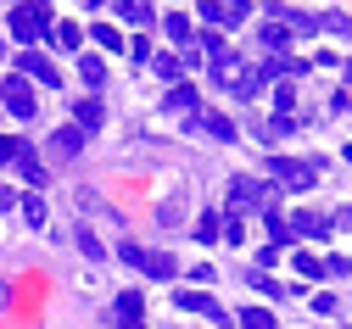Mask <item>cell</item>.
<instances>
[{"mask_svg":"<svg viewBox=\"0 0 352 329\" xmlns=\"http://www.w3.org/2000/svg\"><path fill=\"white\" fill-rule=\"evenodd\" d=\"M246 279H252V291H263V296H285V291H280V279H269L263 268H252Z\"/></svg>","mask_w":352,"mask_h":329,"instance_id":"obj_27","label":"cell"},{"mask_svg":"<svg viewBox=\"0 0 352 329\" xmlns=\"http://www.w3.org/2000/svg\"><path fill=\"white\" fill-rule=\"evenodd\" d=\"M241 329H274V313L269 307H246L241 313Z\"/></svg>","mask_w":352,"mask_h":329,"instance_id":"obj_23","label":"cell"},{"mask_svg":"<svg viewBox=\"0 0 352 329\" xmlns=\"http://www.w3.org/2000/svg\"><path fill=\"white\" fill-rule=\"evenodd\" d=\"M296 273H307V279H319V273H324V262H319V257H307V251H296Z\"/></svg>","mask_w":352,"mask_h":329,"instance_id":"obj_30","label":"cell"},{"mask_svg":"<svg viewBox=\"0 0 352 329\" xmlns=\"http://www.w3.org/2000/svg\"><path fill=\"white\" fill-rule=\"evenodd\" d=\"M285 223H291V234H330L336 218H330V212H314V207H302V212H291Z\"/></svg>","mask_w":352,"mask_h":329,"instance_id":"obj_9","label":"cell"},{"mask_svg":"<svg viewBox=\"0 0 352 329\" xmlns=\"http://www.w3.org/2000/svg\"><path fill=\"white\" fill-rule=\"evenodd\" d=\"M285 39H291V34H285L280 23H269V28H263V45H274V51H285Z\"/></svg>","mask_w":352,"mask_h":329,"instance_id":"obj_31","label":"cell"},{"mask_svg":"<svg viewBox=\"0 0 352 329\" xmlns=\"http://www.w3.org/2000/svg\"><path fill=\"white\" fill-rule=\"evenodd\" d=\"M218 229H224V223H218V212H201V218H196V240L212 246V240H218Z\"/></svg>","mask_w":352,"mask_h":329,"instance_id":"obj_22","label":"cell"},{"mask_svg":"<svg viewBox=\"0 0 352 329\" xmlns=\"http://www.w3.org/2000/svg\"><path fill=\"white\" fill-rule=\"evenodd\" d=\"M151 67H157V78H168V84L185 73V62H179V56H151Z\"/></svg>","mask_w":352,"mask_h":329,"instance_id":"obj_26","label":"cell"},{"mask_svg":"<svg viewBox=\"0 0 352 329\" xmlns=\"http://www.w3.org/2000/svg\"><path fill=\"white\" fill-rule=\"evenodd\" d=\"M0 106H6L12 117H23V123H28V117H34V106H39V101H34V84H28L23 73H12L6 84H0Z\"/></svg>","mask_w":352,"mask_h":329,"instance_id":"obj_3","label":"cell"},{"mask_svg":"<svg viewBox=\"0 0 352 329\" xmlns=\"http://www.w3.org/2000/svg\"><path fill=\"white\" fill-rule=\"evenodd\" d=\"M0 207H17V190H6V184H0Z\"/></svg>","mask_w":352,"mask_h":329,"instance_id":"obj_35","label":"cell"},{"mask_svg":"<svg viewBox=\"0 0 352 329\" xmlns=\"http://www.w3.org/2000/svg\"><path fill=\"white\" fill-rule=\"evenodd\" d=\"M56 45H62V51H78V45H84V28H78V23H56Z\"/></svg>","mask_w":352,"mask_h":329,"instance_id":"obj_24","label":"cell"},{"mask_svg":"<svg viewBox=\"0 0 352 329\" xmlns=\"http://www.w3.org/2000/svg\"><path fill=\"white\" fill-rule=\"evenodd\" d=\"M6 302H12V291H6V285H0V307H6Z\"/></svg>","mask_w":352,"mask_h":329,"instance_id":"obj_36","label":"cell"},{"mask_svg":"<svg viewBox=\"0 0 352 329\" xmlns=\"http://www.w3.org/2000/svg\"><path fill=\"white\" fill-rule=\"evenodd\" d=\"M162 106H168V112H196V89H190V84H173Z\"/></svg>","mask_w":352,"mask_h":329,"instance_id":"obj_15","label":"cell"},{"mask_svg":"<svg viewBox=\"0 0 352 329\" xmlns=\"http://www.w3.org/2000/svg\"><path fill=\"white\" fill-rule=\"evenodd\" d=\"M218 240H230V246H241V240H246V223H241V218H230L224 229H218Z\"/></svg>","mask_w":352,"mask_h":329,"instance_id":"obj_29","label":"cell"},{"mask_svg":"<svg viewBox=\"0 0 352 329\" xmlns=\"http://www.w3.org/2000/svg\"><path fill=\"white\" fill-rule=\"evenodd\" d=\"M118 257H123V262H135V268H140V262H146V251H140V246H135V240H123V251H118Z\"/></svg>","mask_w":352,"mask_h":329,"instance_id":"obj_33","label":"cell"},{"mask_svg":"<svg viewBox=\"0 0 352 329\" xmlns=\"http://www.w3.org/2000/svg\"><path fill=\"white\" fill-rule=\"evenodd\" d=\"M263 78H269V73H263V67H252V73H241V78H235L230 89H235V95H241V101H252V95H257V89H263Z\"/></svg>","mask_w":352,"mask_h":329,"instance_id":"obj_17","label":"cell"},{"mask_svg":"<svg viewBox=\"0 0 352 329\" xmlns=\"http://www.w3.org/2000/svg\"><path fill=\"white\" fill-rule=\"evenodd\" d=\"M73 240H78V251H84V257H90V262H101V257H107V246L96 240V234H90V229H73Z\"/></svg>","mask_w":352,"mask_h":329,"instance_id":"obj_20","label":"cell"},{"mask_svg":"<svg viewBox=\"0 0 352 329\" xmlns=\"http://www.w3.org/2000/svg\"><path fill=\"white\" fill-rule=\"evenodd\" d=\"M96 45H101V51H123V34L112 23H96Z\"/></svg>","mask_w":352,"mask_h":329,"instance_id":"obj_25","label":"cell"},{"mask_svg":"<svg viewBox=\"0 0 352 329\" xmlns=\"http://www.w3.org/2000/svg\"><path fill=\"white\" fill-rule=\"evenodd\" d=\"M162 28H168V39L190 45V17H185V12H168V17H162Z\"/></svg>","mask_w":352,"mask_h":329,"instance_id":"obj_18","label":"cell"},{"mask_svg":"<svg viewBox=\"0 0 352 329\" xmlns=\"http://www.w3.org/2000/svg\"><path fill=\"white\" fill-rule=\"evenodd\" d=\"M118 17H123V23H146V28L157 23V12L146 6V0H123V6H118Z\"/></svg>","mask_w":352,"mask_h":329,"instance_id":"obj_16","label":"cell"},{"mask_svg":"<svg viewBox=\"0 0 352 329\" xmlns=\"http://www.w3.org/2000/svg\"><path fill=\"white\" fill-rule=\"evenodd\" d=\"M196 12H201V23H212V28H241L252 6H246V0H201Z\"/></svg>","mask_w":352,"mask_h":329,"instance_id":"obj_4","label":"cell"},{"mask_svg":"<svg viewBox=\"0 0 352 329\" xmlns=\"http://www.w3.org/2000/svg\"><path fill=\"white\" fill-rule=\"evenodd\" d=\"M112 313H118V329H123V324H140V313H146V296H140V291H123V296L112 302Z\"/></svg>","mask_w":352,"mask_h":329,"instance_id":"obj_11","label":"cell"},{"mask_svg":"<svg viewBox=\"0 0 352 329\" xmlns=\"http://www.w3.org/2000/svg\"><path fill=\"white\" fill-rule=\"evenodd\" d=\"M190 128H201V134H212V139H224V146H230V139H235V123L230 117H218V112H190Z\"/></svg>","mask_w":352,"mask_h":329,"instance_id":"obj_8","label":"cell"},{"mask_svg":"<svg viewBox=\"0 0 352 329\" xmlns=\"http://www.w3.org/2000/svg\"><path fill=\"white\" fill-rule=\"evenodd\" d=\"M346 73H352V67H346Z\"/></svg>","mask_w":352,"mask_h":329,"instance_id":"obj_39","label":"cell"},{"mask_svg":"<svg viewBox=\"0 0 352 329\" xmlns=\"http://www.w3.org/2000/svg\"><path fill=\"white\" fill-rule=\"evenodd\" d=\"M17 67H23V73H28L34 84H51V89L62 84V73H56V62H45V56H34V51H23V56H17Z\"/></svg>","mask_w":352,"mask_h":329,"instance_id":"obj_7","label":"cell"},{"mask_svg":"<svg viewBox=\"0 0 352 329\" xmlns=\"http://www.w3.org/2000/svg\"><path fill=\"white\" fill-rule=\"evenodd\" d=\"M0 62H6V39H0Z\"/></svg>","mask_w":352,"mask_h":329,"instance_id":"obj_37","label":"cell"},{"mask_svg":"<svg viewBox=\"0 0 352 329\" xmlns=\"http://www.w3.org/2000/svg\"><path fill=\"white\" fill-rule=\"evenodd\" d=\"M123 329H140V324H123Z\"/></svg>","mask_w":352,"mask_h":329,"instance_id":"obj_38","label":"cell"},{"mask_svg":"<svg viewBox=\"0 0 352 329\" xmlns=\"http://www.w3.org/2000/svg\"><path fill=\"white\" fill-rule=\"evenodd\" d=\"M78 73H84V84H90V89H101V84H107V67H101V56H84V62H78Z\"/></svg>","mask_w":352,"mask_h":329,"instance_id":"obj_21","label":"cell"},{"mask_svg":"<svg viewBox=\"0 0 352 329\" xmlns=\"http://www.w3.org/2000/svg\"><path fill=\"white\" fill-rule=\"evenodd\" d=\"M17 146H23V139H6V134H0V162H17Z\"/></svg>","mask_w":352,"mask_h":329,"instance_id":"obj_34","label":"cell"},{"mask_svg":"<svg viewBox=\"0 0 352 329\" xmlns=\"http://www.w3.org/2000/svg\"><path fill=\"white\" fill-rule=\"evenodd\" d=\"M269 179L285 184V190H314V184H319V168H314V162H296V157H269Z\"/></svg>","mask_w":352,"mask_h":329,"instance_id":"obj_1","label":"cell"},{"mask_svg":"<svg viewBox=\"0 0 352 329\" xmlns=\"http://www.w3.org/2000/svg\"><path fill=\"white\" fill-rule=\"evenodd\" d=\"M173 302H179L185 313H201V318H212V324H230V313L224 307H218L207 291H179V296H173Z\"/></svg>","mask_w":352,"mask_h":329,"instance_id":"obj_6","label":"cell"},{"mask_svg":"<svg viewBox=\"0 0 352 329\" xmlns=\"http://www.w3.org/2000/svg\"><path fill=\"white\" fill-rule=\"evenodd\" d=\"M212 78H218V84H235V78H241V62H235L230 51H224V56H212Z\"/></svg>","mask_w":352,"mask_h":329,"instance_id":"obj_19","label":"cell"},{"mask_svg":"<svg viewBox=\"0 0 352 329\" xmlns=\"http://www.w3.org/2000/svg\"><path fill=\"white\" fill-rule=\"evenodd\" d=\"M257 207H274L269 201V184H257V179H235L230 184V218H241V212H257Z\"/></svg>","mask_w":352,"mask_h":329,"instance_id":"obj_2","label":"cell"},{"mask_svg":"<svg viewBox=\"0 0 352 329\" xmlns=\"http://www.w3.org/2000/svg\"><path fill=\"white\" fill-rule=\"evenodd\" d=\"M23 223H45V201H39V196H23Z\"/></svg>","mask_w":352,"mask_h":329,"instance_id":"obj_28","label":"cell"},{"mask_svg":"<svg viewBox=\"0 0 352 329\" xmlns=\"http://www.w3.org/2000/svg\"><path fill=\"white\" fill-rule=\"evenodd\" d=\"M51 28V6H12V39H39Z\"/></svg>","mask_w":352,"mask_h":329,"instance_id":"obj_5","label":"cell"},{"mask_svg":"<svg viewBox=\"0 0 352 329\" xmlns=\"http://www.w3.org/2000/svg\"><path fill=\"white\" fill-rule=\"evenodd\" d=\"M101 123H107L101 101H73V128H78V134H96Z\"/></svg>","mask_w":352,"mask_h":329,"instance_id":"obj_10","label":"cell"},{"mask_svg":"<svg viewBox=\"0 0 352 329\" xmlns=\"http://www.w3.org/2000/svg\"><path fill=\"white\" fill-rule=\"evenodd\" d=\"M51 151H56L62 162H73V157L84 151V134H78V128H56V139H51Z\"/></svg>","mask_w":352,"mask_h":329,"instance_id":"obj_12","label":"cell"},{"mask_svg":"<svg viewBox=\"0 0 352 329\" xmlns=\"http://www.w3.org/2000/svg\"><path fill=\"white\" fill-rule=\"evenodd\" d=\"M17 168H23V179L34 184V190H39V184H45V168H39V157H34L28 146H17Z\"/></svg>","mask_w":352,"mask_h":329,"instance_id":"obj_14","label":"cell"},{"mask_svg":"<svg viewBox=\"0 0 352 329\" xmlns=\"http://www.w3.org/2000/svg\"><path fill=\"white\" fill-rule=\"evenodd\" d=\"M157 218H162V223H179V218H185V201H179V196L162 201V212H157Z\"/></svg>","mask_w":352,"mask_h":329,"instance_id":"obj_32","label":"cell"},{"mask_svg":"<svg viewBox=\"0 0 352 329\" xmlns=\"http://www.w3.org/2000/svg\"><path fill=\"white\" fill-rule=\"evenodd\" d=\"M151 279H173V273H179V262H173L168 251H146V262H140Z\"/></svg>","mask_w":352,"mask_h":329,"instance_id":"obj_13","label":"cell"}]
</instances>
